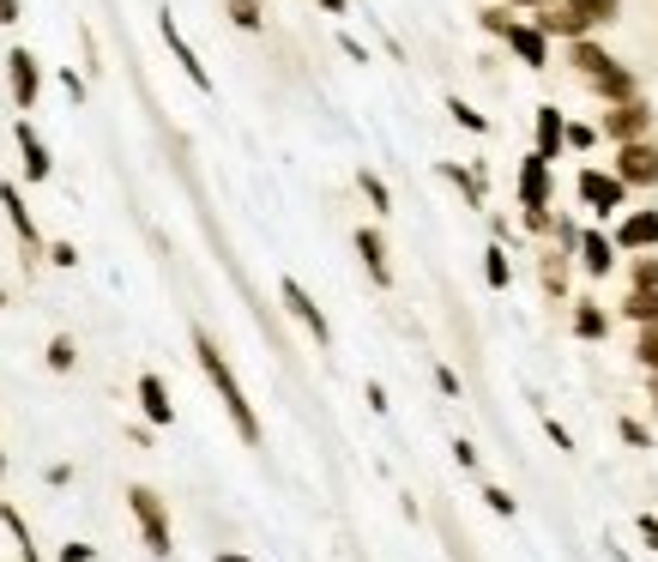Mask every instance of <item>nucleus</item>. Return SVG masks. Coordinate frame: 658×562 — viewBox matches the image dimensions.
Returning <instances> with one entry per match:
<instances>
[{"label": "nucleus", "mask_w": 658, "mask_h": 562, "mask_svg": "<svg viewBox=\"0 0 658 562\" xmlns=\"http://www.w3.org/2000/svg\"><path fill=\"white\" fill-rule=\"evenodd\" d=\"M574 261H580V273H586V278H611L616 266H623V254H616V242H611V230H604V224H586V230H580V242H574Z\"/></svg>", "instance_id": "nucleus-11"}, {"label": "nucleus", "mask_w": 658, "mask_h": 562, "mask_svg": "<svg viewBox=\"0 0 658 562\" xmlns=\"http://www.w3.org/2000/svg\"><path fill=\"white\" fill-rule=\"evenodd\" d=\"M477 24H484V36H496V43H501V36H508V24H513V12L496 0V7H484V12H477Z\"/></svg>", "instance_id": "nucleus-34"}, {"label": "nucleus", "mask_w": 658, "mask_h": 562, "mask_svg": "<svg viewBox=\"0 0 658 562\" xmlns=\"http://www.w3.org/2000/svg\"><path fill=\"white\" fill-rule=\"evenodd\" d=\"M127 508H134V520H139L146 551L158 562H170L176 556V532H170V508H163V496L151 490V484H127Z\"/></svg>", "instance_id": "nucleus-3"}, {"label": "nucleus", "mask_w": 658, "mask_h": 562, "mask_svg": "<svg viewBox=\"0 0 658 562\" xmlns=\"http://www.w3.org/2000/svg\"><path fill=\"white\" fill-rule=\"evenodd\" d=\"M484 508H489V515H501V520H513V508H520V502H513V490H501V484H484Z\"/></svg>", "instance_id": "nucleus-35"}, {"label": "nucleus", "mask_w": 658, "mask_h": 562, "mask_svg": "<svg viewBox=\"0 0 658 562\" xmlns=\"http://www.w3.org/2000/svg\"><path fill=\"white\" fill-rule=\"evenodd\" d=\"M544 436L556 442V454H574V430H567L562 417H550V412H544Z\"/></svg>", "instance_id": "nucleus-37"}, {"label": "nucleus", "mask_w": 658, "mask_h": 562, "mask_svg": "<svg viewBox=\"0 0 658 562\" xmlns=\"http://www.w3.org/2000/svg\"><path fill=\"white\" fill-rule=\"evenodd\" d=\"M574 194H580V206L592 212L598 224H616L628 212V188L616 182L604 163H580V176H574Z\"/></svg>", "instance_id": "nucleus-4"}, {"label": "nucleus", "mask_w": 658, "mask_h": 562, "mask_svg": "<svg viewBox=\"0 0 658 562\" xmlns=\"http://www.w3.org/2000/svg\"><path fill=\"white\" fill-rule=\"evenodd\" d=\"M616 254H658V206H628L611 230Z\"/></svg>", "instance_id": "nucleus-9"}, {"label": "nucleus", "mask_w": 658, "mask_h": 562, "mask_svg": "<svg viewBox=\"0 0 658 562\" xmlns=\"http://www.w3.org/2000/svg\"><path fill=\"white\" fill-rule=\"evenodd\" d=\"M447 115H454V121L466 127V134H477V139L489 134V115H484V109H471L466 97H447Z\"/></svg>", "instance_id": "nucleus-31"}, {"label": "nucleus", "mask_w": 658, "mask_h": 562, "mask_svg": "<svg viewBox=\"0 0 658 562\" xmlns=\"http://www.w3.org/2000/svg\"><path fill=\"white\" fill-rule=\"evenodd\" d=\"M520 224L532 230L538 242H550V230H556V212H520Z\"/></svg>", "instance_id": "nucleus-39"}, {"label": "nucleus", "mask_w": 658, "mask_h": 562, "mask_svg": "<svg viewBox=\"0 0 658 562\" xmlns=\"http://www.w3.org/2000/svg\"><path fill=\"white\" fill-rule=\"evenodd\" d=\"M278 303H284V309H290V321L303 327V333L315 339L320 351H332V327H327V315H320V303L308 297V290L296 285V278H278Z\"/></svg>", "instance_id": "nucleus-8"}, {"label": "nucleus", "mask_w": 658, "mask_h": 562, "mask_svg": "<svg viewBox=\"0 0 658 562\" xmlns=\"http://www.w3.org/2000/svg\"><path fill=\"white\" fill-rule=\"evenodd\" d=\"M435 388H442L447 400H459V375H454V369H447V363H435Z\"/></svg>", "instance_id": "nucleus-42"}, {"label": "nucleus", "mask_w": 658, "mask_h": 562, "mask_svg": "<svg viewBox=\"0 0 658 562\" xmlns=\"http://www.w3.org/2000/svg\"><path fill=\"white\" fill-rule=\"evenodd\" d=\"M616 315H623V321H635V327H652L658 321V290H628Z\"/></svg>", "instance_id": "nucleus-26"}, {"label": "nucleus", "mask_w": 658, "mask_h": 562, "mask_svg": "<svg viewBox=\"0 0 658 562\" xmlns=\"http://www.w3.org/2000/svg\"><path fill=\"white\" fill-rule=\"evenodd\" d=\"M357 261H363V273L375 278L381 290H393V254H386V236H381V224H357Z\"/></svg>", "instance_id": "nucleus-15"}, {"label": "nucleus", "mask_w": 658, "mask_h": 562, "mask_svg": "<svg viewBox=\"0 0 658 562\" xmlns=\"http://www.w3.org/2000/svg\"><path fill=\"white\" fill-rule=\"evenodd\" d=\"M0 478H7V448H0Z\"/></svg>", "instance_id": "nucleus-51"}, {"label": "nucleus", "mask_w": 658, "mask_h": 562, "mask_svg": "<svg viewBox=\"0 0 658 562\" xmlns=\"http://www.w3.org/2000/svg\"><path fill=\"white\" fill-rule=\"evenodd\" d=\"M562 61L580 73V79H598L604 67H611V49H604V36H580V43H562Z\"/></svg>", "instance_id": "nucleus-21"}, {"label": "nucleus", "mask_w": 658, "mask_h": 562, "mask_svg": "<svg viewBox=\"0 0 658 562\" xmlns=\"http://www.w3.org/2000/svg\"><path fill=\"white\" fill-rule=\"evenodd\" d=\"M623 19V0H556V7L532 12V24L550 43H580V36H604Z\"/></svg>", "instance_id": "nucleus-2"}, {"label": "nucleus", "mask_w": 658, "mask_h": 562, "mask_svg": "<svg viewBox=\"0 0 658 562\" xmlns=\"http://www.w3.org/2000/svg\"><path fill=\"white\" fill-rule=\"evenodd\" d=\"M484 285L489 290H508L513 285V261H508V248H501V242H489V248H484Z\"/></svg>", "instance_id": "nucleus-25"}, {"label": "nucleus", "mask_w": 658, "mask_h": 562, "mask_svg": "<svg viewBox=\"0 0 658 562\" xmlns=\"http://www.w3.org/2000/svg\"><path fill=\"white\" fill-rule=\"evenodd\" d=\"M592 127H598V139H611V146H635V139H652V127H658V109H652V97H635V104H616V109H604Z\"/></svg>", "instance_id": "nucleus-5"}, {"label": "nucleus", "mask_w": 658, "mask_h": 562, "mask_svg": "<svg viewBox=\"0 0 658 562\" xmlns=\"http://www.w3.org/2000/svg\"><path fill=\"white\" fill-rule=\"evenodd\" d=\"M139 412H146V430H170L176 424V405H170V381L158 369L139 375Z\"/></svg>", "instance_id": "nucleus-18"}, {"label": "nucleus", "mask_w": 658, "mask_h": 562, "mask_svg": "<svg viewBox=\"0 0 658 562\" xmlns=\"http://www.w3.org/2000/svg\"><path fill=\"white\" fill-rule=\"evenodd\" d=\"M55 562H97V544H85V539H67L55 551Z\"/></svg>", "instance_id": "nucleus-38"}, {"label": "nucleus", "mask_w": 658, "mask_h": 562, "mask_svg": "<svg viewBox=\"0 0 658 562\" xmlns=\"http://www.w3.org/2000/svg\"><path fill=\"white\" fill-rule=\"evenodd\" d=\"M193 357H200L205 381H212L217 400H224V412H230V424H236V436L248 442V448H261L266 430H261V417H254V405H248V393H242V381H236V369H230V357L217 351V339L205 333V327H193Z\"/></svg>", "instance_id": "nucleus-1"}, {"label": "nucleus", "mask_w": 658, "mask_h": 562, "mask_svg": "<svg viewBox=\"0 0 658 562\" xmlns=\"http://www.w3.org/2000/svg\"><path fill=\"white\" fill-rule=\"evenodd\" d=\"M0 24H19V0H0Z\"/></svg>", "instance_id": "nucleus-49"}, {"label": "nucleus", "mask_w": 658, "mask_h": 562, "mask_svg": "<svg viewBox=\"0 0 658 562\" xmlns=\"http://www.w3.org/2000/svg\"><path fill=\"white\" fill-rule=\"evenodd\" d=\"M55 79H61V92H67L73 104H85V79H79V73H73V67H61Z\"/></svg>", "instance_id": "nucleus-41"}, {"label": "nucleus", "mask_w": 658, "mask_h": 562, "mask_svg": "<svg viewBox=\"0 0 658 562\" xmlns=\"http://www.w3.org/2000/svg\"><path fill=\"white\" fill-rule=\"evenodd\" d=\"M567 151H592V146H598V127H592V121H567Z\"/></svg>", "instance_id": "nucleus-36"}, {"label": "nucleus", "mask_w": 658, "mask_h": 562, "mask_svg": "<svg viewBox=\"0 0 658 562\" xmlns=\"http://www.w3.org/2000/svg\"><path fill=\"white\" fill-rule=\"evenodd\" d=\"M616 436H623L635 454H652V430L640 424V417H616Z\"/></svg>", "instance_id": "nucleus-32"}, {"label": "nucleus", "mask_w": 658, "mask_h": 562, "mask_svg": "<svg viewBox=\"0 0 658 562\" xmlns=\"http://www.w3.org/2000/svg\"><path fill=\"white\" fill-rule=\"evenodd\" d=\"M261 7H266V0H261Z\"/></svg>", "instance_id": "nucleus-54"}, {"label": "nucleus", "mask_w": 658, "mask_h": 562, "mask_svg": "<svg viewBox=\"0 0 658 562\" xmlns=\"http://www.w3.org/2000/svg\"><path fill=\"white\" fill-rule=\"evenodd\" d=\"M454 459H459V471H477V459H484V454H477V448H471V442H466V436H459V442H454Z\"/></svg>", "instance_id": "nucleus-43"}, {"label": "nucleus", "mask_w": 658, "mask_h": 562, "mask_svg": "<svg viewBox=\"0 0 658 562\" xmlns=\"http://www.w3.org/2000/svg\"><path fill=\"white\" fill-rule=\"evenodd\" d=\"M635 363L647 369V375H658V321H652V327H640V339H635Z\"/></svg>", "instance_id": "nucleus-33"}, {"label": "nucleus", "mask_w": 658, "mask_h": 562, "mask_svg": "<svg viewBox=\"0 0 658 562\" xmlns=\"http://www.w3.org/2000/svg\"><path fill=\"white\" fill-rule=\"evenodd\" d=\"M562 134H567V115H562L556 104H538V109H532V151H538L544 163H556L562 151H567Z\"/></svg>", "instance_id": "nucleus-17"}, {"label": "nucleus", "mask_w": 658, "mask_h": 562, "mask_svg": "<svg viewBox=\"0 0 658 562\" xmlns=\"http://www.w3.org/2000/svg\"><path fill=\"white\" fill-rule=\"evenodd\" d=\"M224 12H230V24H236V31H266V7L261 0H224Z\"/></svg>", "instance_id": "nucleus-28"}, {"label": "nucleus", "mask_w": 658, "mask_h": 562, "mask_svg": "<svg viewBox=\"0 0 658 562\" xmlns=\"http://www.w3.org/2000/svg\"><path fill=\"white\" fill-rule=\"evenodd\" d=\"M363 393H369V412H393V405H386V388H381V381H369Z\"/></svg>", "instance_id": "nucleus-46"}, {"label": "nucleus", "mask_w": 658, "mask_h": 562, "mask_svg": "<svg viewBox=\"0 0 658 562\" xmlns=\"http://www.w3.org/2000/svg\"><path fill=\"white\" fill-rule=\"evenodd\" d=\"M320 12H332V19H344V12H351V0H320Z\"/></svg>", "instance_id": "nucleus-48"}, {"label": "nucleus", "mask_w": 658, "mask_h": 562, "mask_svg": "<svg viewBox=\"0 0 658 562\" xmlns=\"http://www.w3.org/2000/svg\"><path fill=\"white\" fill-rule=\"evenodd\" d=\"M0 515H7V502H0Z\"/></svg>", "instance_id": "nucleus-53"}, {"label": "nucleus", "mask_w": 658, "mask_h": 562, "mask_svg": "<svg viewBox=\"0 0 658 562\" xmlns=\"http://www.w3.org/2000/svg\"><path fill=\"white\" fill-rule=\"evenodd\" d=\"M217 562H254L248 551H217Z\"/></svg>", "instance_id": "nucleus-50"}, {"label": "nucleus", "mask_w": 658, "mask_h": 562, "mask_svg": "<svg viewBox=\"0 0 658 562\" xmlns=\"http://www.w3.org/2000/svg\"><path fill=\"white\" fill-rule=\"evenodd\" d=\"M158 36H163V49H170V55H176V67H182V73H188V79H193V85H200V92H212V73H205V61H200V55H193V43H188V36H182V24H176V19H170V7H163V12H158Z\"/></svg>", "instance_id": "nucleus-14"}, {"label": "nucleus", "mask_w": 658, "mask_h": 562, "mask_svg": "<svg viewBox=\"0 0 658 562\" xmlns=\"http://www.w3.org/2000/svg\"><path fill=\"white\" fill-rule=\"evenodd\" d=\"M0 309H7V290H0Z\"/></svg>", "instance_id": "nucleus-52"}, {"label": "nucleus", "mask_w": 658, "mask_h": 562, "mask_svg": "<svg viewBox=\"0 0 658 562\" xmlns=\"http://www.w3.org/2000/svg\"><path fill=\"white\" fill-rule=\"evenodd\" d=\"M501 43H508V55L520 61L526 73H550V55H556V43H550V36L538 31L532 19H513V24H508V36H501Z\"/></svg>", "instance_id": "nucleus-10"}, {"label": "nucleus", "mask_w": 658, "mask_h": 562, "mask_svg": "<svg viewBox=\"0 0 658 562\" xmlns=\"http://www.w3.org/2000/svg\"><path fill=\"white\" fill-rule=\"evenodd\" d=\"M586 92L598 97L604 109H616V104H635V97H647V92H640V73L628 67V61H611V67H604L598 79H586Z\"/></svg>", "instance_id": "nucleus-13"}, {"label": "nucleus", "mask_w": 658, "mask_h": 562, "mask_svg": "<svg viewBox=\"0 0 658 562\" xmlns=\"http://www.w3.org/2000/svg\"><path fill=\"white\" fill-rule=\"evenodd\" d=\"M435 170H442V182H454L459 188V200H466L471 212H484L489 206V188H484V170H477V163H435Z\"/></svg>", "instance_id": "nucleus-22"}, {"label": "nucleus", "mask_w": 658, "mask_h": 562, "mask_svg": "<svg viewBox=\"0 0 658 562\" xmlns=\"http://www.w3.org/2000/svg\"><path fill=\"white\" fill-rule=\"evenodd\" d=\"M628 194H652L658 188V139H635V146H616V163H604Z\"/></svg>", "instance_id": "nucleus-6"}, {"label": "nucleus", "mask_w": 658, "mask_h": 562, "mask_svg": "<svg viewBox=\"0 0 658 562\" xmlns=\"http://www.w3.org/2000/svg\"><path fill=\"white\" fill-rule=\"evenodd\" d=\"M628 290H658V254H628Z\"/></svg>", "instance_id": "nucleus-30"}, {"label": "nucleus", "mask_w": 658, "mask_h": 562, "mask_svg": "<svg viewBox=\"0 0 658 562\" xmlns=\"http://www.w3.org/2000/svg\"><path fill=\"white\" fill-rule=\"evenodd\" d=\"M357 194L369 200V212H375V219H386V212H393V188H386L381 170H369V163L357 170Z\"/></svg>", "instance_id": "nucleus-24"}, {"label": "nucleus", "mask_w": 658, "mask_h": 562, "mask_svg": "<svg viewBox=\"0 0 658 562\" xmlns=\"http://www.w3.org/2000/svg\"><path fill=\"white\" fill-rule=\"evenodd\" d=\"M513 194H520V212H550L556 206V163H544L538 151H526L520 176H513Z\"/></svg>", "instance_id": "nucleus-7"}, {"label": "nucleus", "mask_w": 658, "mask_h": 562, "mask_svg": "<svg viewBox=\"0 0 658 562\" xmlns=\"http://www.w3.org/2000/svg\"><path fill=\"white\" fill-rule=\"evenodd\" d=\"M7 85H12L19 115H31L36 97H43V61H36L31 49H12V55H7Z\"/></svg>", "instance_id": "nucleus-12"}, {"label": "nucleus", "mask_w": 658, "mask_h": 562, "mask_svg": "<svg viewBox=\"0 0 658 562\" xmlns=\"http://www.w3.org/2000/svg\"><path fill=\"white\" fill-rule=\"evenodd\" d=\"M0 527L19 539V562H43V551H36V539H31V527H24V515H19L12 502H7V515H0Z\"/></svg>", "instance_id": "nucleus-27"}, {"label": "nucleus", "mask_w": 658, "mask_h": 562, "mask_svg": "<svg viewBox=\"0 0 658 562\" xmlns=\"http://www.w3.org/2000/svg\"><path fill=\"white\" fill-rule=\"evenodd\" d=\"M538 261H544V266H538V278H544V297L562 303V297H567V254H556V248L544 242V254H538Z\"/></svg>", "instance_id": "nucleus-23"}, {"label": "nucleus", "mask_w": 658, "mask_h": 562, "mask_svg": "<svg viewBox=\"0 0 658 562\" xmlns=\"http://www.w3.org/2000/svg\"><path fill=\"white\" fill-rule=\"evenodd\" d=\"M635 527H640V544H647V551H658V515H640Z\"/></svg>", "instance_id": "nucleus-45"}, {"label": "nucleus", "mask_w": 658, "mask_h": 562, "mask_svg": "<svg viewBox=\"0 0 658 562\" xmlns=\"http://www.w3.org/2000/svg\"><path fill=\"white\" fill-rule=\"evenodd\" d=\"M0 212H7V224H12V236H19L24 254H43V230H36L31 206H24L19 182H0Z\"/></svg>", "instance_id": "nucleus-16"}, {"label": "nucleus", "mask_w": 658, "mask_h": 562, "mask_svg": "<svg viewBox=\"0 0 658 562\" xmlns=\"http://www.w3.org/2000/svg\"><path fill=\"white\" fill-rule=\"evenodd\" d=\"M43 254H49V266H79V248H73V242H43Z\"/></svg>", "instance_id": "nucleus-40"}, {"label": "nucleus", "mask_w": 658, "mask_h": 562, "mask_svg": "<svg viewBox=\"0 0 658 562\" xmlns=\"http://www.w3.org/2000/svg\"><path fill=\"white\" fill-rule=\"evenodd\" d=\"M508 12H544V7H556V0H501Z\"/></svg>", "instance_id": "nucleus-47"}, {"label": "nucleus", "mask_w": 658, "mask_h": 562, "mask_svg": "<svg viewBox=\"0 0 658 562\" xmlns=\"http://www.w3.org/2000/svg\"><path fill=\"white\" fill-rule=\"evenodd\" d=\"M43 363L55 369V375H73V363H79V344H73V333H55V339H49Z\"/></svg>", "instance_id": "nucleus-29"}, {"label": "nucleus", "mask_w": 658, "mask_h": 562, "mask_svg": "<svg viewBox=\"0 0 658 562\" xmlns=\"http://www.w3.org/2000/svg\"><path fill=\"white\" fill-rule=\"evenodd\" d=\"M567 309H574L567 321H574V339H580V344H604V339H611V327H616V321H611V309H604V303L574 297Z\"/></svg>", "instance_id": "nucleus-20"}, {"label": "nucleus", "mask_w": 658, "mask_h": 562, "mask_svg": "<svg viewBox=\"0 0 658 562\" xmlns=\"http://www.w3.org/2000/svg\"><path fill=\"white\" fill-rule=\"evenodd\" d=\"M12 139H19V158H24V182H49V176H55V158H49L43 134L19 115V121H12Z\"/></svg>", "instance_id": "nucleus-19"}, {"label": "nucleus", "mask_w": 658, "mask_h": 562, "mask_svg": "<svg viewBox=\"0 0 658 562\" xmlns=\"http://www.w3.org/2000/svg\"><path fill=\"white\" fill-rule=\"evenodd\" d=\"M339 49H344V55H351V61H357V67H369V49H363V43H357V36H351V31H339Z\"/></svg>", "instance_id": "nucleus-44"}]
</instances>
